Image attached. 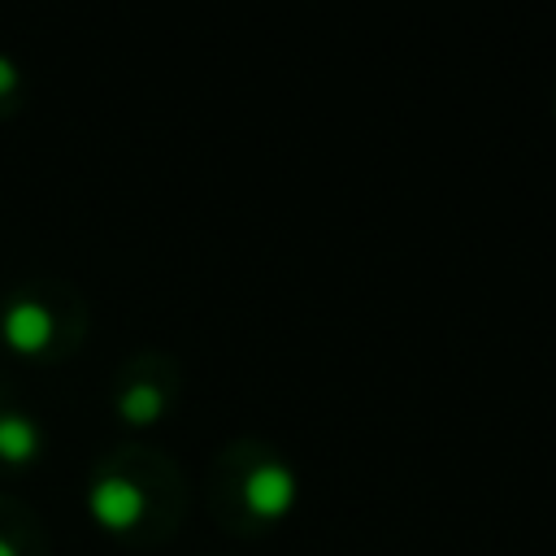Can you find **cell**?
Instances as JSON below:
<instances>
[{
    "instance_id": "obj_6",
    "label": "cell",
    "mask_w": 556,
    "mask_h": 556,
    "mask_svg": "<svg viewBox=\"0 0 556 556\" xmlns=\"http://www.w3.org/2000/svg\"><path fill=\"white\" fill-rule=\"evenodd\" d=\"M17 78H22V74H17V61L0 52V96H9V91L17 87Z\"/></svg>"
},
{
    "instance_id": "obj_7",
    "label": "cell",
    "mask_w": 556,
    "mask_h": 556,
    "mask_svg": "<svg viewBox=\"0 0 556 556\" xmlns=\"http://www.w3.org/2000/svg\"><path fill=\"white\" fill-rule=\"evenodd\" d=\"M0 556H17V552H13V543H9V539H0Z\"/></svg>"
},
{
    "instance_id": "obj_2",
    "label": "cell",
    "mask_w": 556,
    "mask_h": 556,
    "mask_svg": "<svg viewBox=\"0 0 556 556\" xmlns=\"http://www.w3.org/2000/svg\"><path fill=\"white\" fill-rule=\"evenodd\" d=\"M295 491H300L295 469L282 465V460H261L243 478V504L256 517H282L295 504Z\"/></svg>"
},
{
    "instance_id": "obj_3",
    "label": "cell",
    "mask_w": 556,
    "mask_h": 556,
    "mask_svg": "<svg viewBox=\"0 0 556 556\" xmlns=\"http://www.w3.org/2000/svg\"><path fill=\"white\" fill-rule=\"evenodd\" d=\"M87 508L104 530H130L143 517V491L122 473H104L87 486Z\"/></svg>"
},
{
    "instance_id": "obj_5",
    "label": "cell",
    "mask_w": 556,
    "mask_h": 556,
    "mask_svg": "<svg viewBox=\"0 0 556 556\" xmlns=\"http://www.w3.org/2000/svg\"><path fill=\"white\" fill-rule=\"evenodd\" d=\"M165 408V391L156 382H130L122 395H117V413L130 421V426H148L156 421Z\"/></svg>"
},
{
    "instance_id": "obj_4",
    "label": "cell",
    "mask_w": 556,
    "mask_h": 556,
    "mask_svg": "<svg viewBox=\"0 0 556 556\" xmlns=\"http://www.w3.org/2000/svg\"><path fill=\"white\" fill-rule=\"evenodd\" d=\"M39 439L43 434H39L35 417H26V413H0V460H9V465L35 460Z\"/></svg>"
},
{
    "instance_id": "obj_1",
    "label": "cell",
    "mask_w": 556,
    "mask_h": 556,
    "mask_svg": "<svg viewBox=\"0 0 556 556\" xmlns=\"http://www.w3.org/2000/svg\"><path fill=\"white\" fill-rule=\"evenodd\" d=\"M52 330H56L52 326V308L43 300H35V295H13L4 304V313H0V339L22 356L43 352L52 343Z\"/></svg>"
}]
</instances>
